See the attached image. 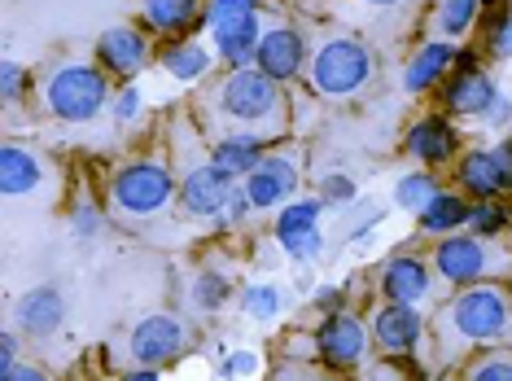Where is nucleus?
<instances>
[{
	"mask_svg": "<svg viewBox=\"0 0 512 381\" xmlns=\"http://www.w3.org/2000/svg\"><path fill=\"white\" fill-rule=\"evenodd\" d=\"M276 84H281V79H272L267 71L237 66V71L219 84V106H224L232 123L254 127V136L272 132V127L281 123V92H276Z\"/></svg>",
	"mask_w": 512,
	"mask_h": 381,
	"instance_id": "f257e3e1",
	"label": "nucleus"
},
{
	"mask_svg": "<svg viewBox=\"0 0 512 381\" xmlns=\"http://www.w3.org/2000/svg\"><path fill=\"white\" fill-rule=\"evenodd\" d=\"M44 97H49V110L57 119L84 123L106 106V79H101V71H92V66H62L49 79Z\"/></svg>",
	"mask_w": 512,
	"mask_h": 381,
	"instance_id": "f03ea898",
	"label": "nucleus"
},
{
	"mask_svg": "<svg viewBox=\"0 0 512 381\" xmlns=\"http://www.w3.org/2000/svg\"><path fill=\"white\" fill-rule=\"evenodd\" d=\"M368 49L355 40H329L324 49L316 53V62H311V79H316L320 92H329V97H351L368 84Z\"/></svg>",
	"mask_w": 512,
	"mask_h": 381,
	"instance_id": "7ed1b4c3",
	"label": "nucleus"
},
{
	"mask_svg": "<svg viewBox=\"0 0 512 381\" xmlns=\"http://www.w3.org/2000/svg\"><path fill=\"white\" fill-rule=\"evenodd\" d=\"M171 202V171L158 163H132L114 180V206L123 215H154Z\"/></svg>",
	"mask_w": 512,
	"mask_h": 381,
	"instance_id": "20e7f679",
	"label": "nucleus"
},
{
	"mask_svg": "<svg viewBox=\"0 0 512 381\" xmlns=\"http://www.w3.org/2000/svg\"><path fill=\"white\" fill-rule=\"evenodd\" d=\"M451 320H456V329L464 338H495V333L508 329V303L499 290H469L451 311Z\"/></svg>",
	"mask_w": 512,
	"mask_h": 381,
	"instance_id": "39448f33",
	"label": "nucleus"
},
{
	"mask_svg": "<svg viewBox=\"0 0 512 381\" xmlns=\"http://www.w3.org/2000/svg\"><path fill=\"white\" fill-rule=\"evenodd\" d=\"M180 346H184V329L171 316H149L132 333V355L141 364H167L171 355H180Z\"/></svg>",
	"mask_w": 512,
	"mask_h": 381,
	"instance_id": "423d86ee",
	"label": "nucleus"
},
{
	"mask_svg": "<svg viewBox=\"0 0 512 381\" xmlns=\"http://www.w3.org/2000/svg\"><path fill=\"white\" fill-rule=\"evenodd\" d=\"M316 219H320V202H294L285 206L281 219H276V241L294 254V259H311L320 250V233H316Z\"/></svg>",
	"mask_w": 512,
	"mask_h": 381,
	"instance_id": "0eeeda50",
	"label": "nucleus"
},
{
	"mask_svg": "<svg viewBox=\"0 0 512 381\" xmlns=\"http://www.w3.org/2000/svg\"><path fill=\"white\" fill-rule=\"evenodd\" d=\"M211 31H215L219 53H224L232 66L254 62V53H259V40H263L259 18H254V14H224V18H211Z\"/></svg>",
	"mask_w": 512,
	"mask_h": 381,
	"instance_id": "6e6552de",
	"label": "nucleus"
},
{
	"mask_svg": "<svg viewBox=\"0 0 512 381\" xmlns=\"http://www.w3.org/2000/svg\"><path fill=\"white\" fill-rule=\"evenodd\" d=\"M372 333H377L381 351L403 355V351H412V346L421 342V316L412 311V303H390V307L377 311V320H372Z\"/></svg>",
	"mask_w": 512,
	"mask_h": 381,
	"instance_id": "1a4fd4ad",
	"label": "nucleus"
},
{
	"mask_svg": "<svg viewBox=\"0 0 512 381\" xmlns=\"http://www.w3.org/2000/svg\"><path fill=\"white\" fill-rule=\"evenodd\" d=\"M302 40H298V31H289V27H276V31H267V36L259 40V53H254V62H259V71H267L272 79H289V75H298L302 71Z\"/></svg>",
	"mask_w": 512,
	"mask_h": 381,
	"instance_id": "9d476101",
	"label": "nucleus"
},
{
	"mask_svg": "<svg viewBox=\"0 0 512 381\" xmlns=\"http://www.w3.org/2000/svg\"><path fill=\"white\" fill-rule=\"evenodd\" d=\"M294 184H298V171L289 158H259V167L250 171L246 193L254 206H276L294 193Z\"/></svg>",
	"mask_w": 512,
	"mask_h": 381,
	"instance_id": "9b49d317",
	"label": "nucleus"
},
{
	"mask_svg": "<svg viewBox=\"0 0 512 381\" xmlns=\"http://www.w3.org/2000/svg\"><path fill=\"white\" fill-rule=\"evenodd\" d=\"M228 180H232V176H228V171H219L215 163L189 171V180H184V206H189L193 215H215V211H224L228 198H232Z\"/></svg>",
	"mask_w": 512,
	"mask_h": 381,
	"instance_id": "f8f14e48",
	"label": "nucleus"
},
{
	"mask_svg": "<svg viewBox=\"0 0 512 381\" xmlns=\"http://www.w3.org/2000/svg\"><path fill=\"white\" fill-rule=\"evenodd\" d=\"M364 342H368L364 329H359V320H351V316H333L329 325L320 329V355L333 368L359 364V355H364Z\"/></svg>",
	"mask_w": 512,
	"mask_h": 381,
	"instance_id": "ddd939ff",
	"label": "nucleus"
},
{
	"mask_svg": "<svg viewBox=\"0 0 512 381\" xmlns=\"http://www.w3.org/2000/svg\"><path fill=\"white\" fill-rule=\"evenodd\" d=\"M438 272L447 276V281H477V276L486 272V250H482V241H473V237H451V241H442L438 246Z\"/></svg>",
	"mask_w": 512,
	"mask_h": 381,
	"instance_id": "4468645a",
	"label": "nucleus"
},
{
	"mask_svg": "<svg viewBox=\"0 0 512 381\" xmlns=\"http://www.w3.org/2000/svg\"><path fill=\"white\" fill-rule=\"evenodd\" d=\"M145 40L136 36L132 27H119V31H106L97 44V57H101V66L114 75H136L145 66Z\"/></svg>",
	"mask_w": 512,
	"mask_h": 381,
	"instance_id": "2eb2a0df",
	"label": "nucleus"
},
{
	"mask_svg": "<svg viewBox=\"0 0 512 381\" xmlns=\"http://www.w3.org/2000/svg\"><path fill=\"white\" fill-rule=\"evenodd\" d=\"M36 184H40L36 154H27V149H18V145L0 149V193H5V198H22V193H31Z\"/></svg>",
	"mask_w": 512,
	"mask_h": 381,
	"instance_id": "dca6fc26",
	"label": "nucleus"
},
{
	"mask_svg": "<svg viewBox=\"0 0 512 381\" xmlns=\"http://www.w3.org/2000/svg\"><path fill=\"white\" fill-rule=\"evenodd\" d=\"M442 101H447L456 114H477V110L486 114V106L495 101V84L482 71H460L447 84V92H442Z\"/></svg>",
	"mask_w": 512,
	"mask_h": 381,
	"instance_id": "f3484780",
	"label": "nucleus"
},
{
	"mask_svg": "<svg viewBox=\"0 0 512 381\" xmlns=\"http://www.w3.org/2000/svg\"><path fill=\"white\" fill-rule=\"evenodd\" d=\"M407 149H412L421 163H447L451 149H456V132H451L447 119H425L412 127V136H407Z\"/></svg>",
	"mask_w": 512,
	"mask_h": 381,
	"instance_id": "a211bd4d",
	"label": "nucleus"
},
{
	"mask_svg": "<svg viewBox=\"0 0 512 381\" xmlns=\"http://www.w3.org/2000/svg\"><path fill=\"white\" fill-rule=\"evenodd\" d=\"M381 285H386L390 303H416V298H425V290H429V272L421 259H394Z\"/></svg>",
	"mask_w": 512,
	"mask_h": 381,
	"instance_id": "6ab92c4d",
	"label": "nucleus"
},
{
	"mask_svg": "<svg viewBox=\"0 0 512 381\" xmlns=\"http://www.w3.org/2000/svg\"><path fill=\"white\" fill-rule=\"evenodd\" d=\"M451 57H456V53H451L447 44H425V49L412 57V66H407L403 88H407V92H421V88H429V84H434V79L451 66Z\"/></svg>",
	"mask_w": 512,
	"mask_h": 381,
	"instance_id": "aec40b11",
	"label": "nucleus"
},
{
	"mask_svg": "<svg viewBox=\"0 0 512 381\" xmlns=\"http://www.w3.org/2000/svg\"><path fill=\"white\" fill-rule=\"evenodd\" d=\"M18 316L31 333H53L57 325H62V298H57L53 290H31L27 298H22Z\"/></svg>",
	"mask_w": 512,
	"mask_h": 381,
	"instance_id": "412c9836",
	"label": "nucleus"
},
{
	"mask_svg": "<svg viewBox=\"0 0 512 381\" xmlns=\"http://www.w3.org/2000/svg\"><path fill=\"white\" fill-rule=\"evenodd\" d=\"M215 167L228 171V176L254 171L259 167V136L246 132V136H232V141H219L215 145Z\"/></svg>",
	"mask_w": 512,
	"mask_h": 381,
	"instance_id": "4be33fe9",
	"label": "nucleus"
},
{
	"mask_svg": "<svg viewBox=\"0 0 512 381\" xmlns=\"http://www.w3.org/2000/svg\"><path fill=\"white\" fill-rule=\"evenodd\" d=\"M460 180H464V189L469 193H477V198H495V193L504 189L499 167H495V154H469L460 163Z\"/></svg>",
	"mask_w": 512,
	"mask_h": 381,
	"instance_id": "5701e85b",
	"label": "nucleus"
},
{
	"mask_svg": "<svg viewBox=\"0 0 512 381\" xmlns=\"http://www.w3.org/2000/svg\"><path fill=\"white\" fill-rule=\"evenodd\" d=\"M469 215H473V211H469V206H464L460 198H451V193H438V198L421 211V224L429 228V233H451V228L464 224Z\"/></svg>",
	"mask_w": 512,
	"mask_h": 381,
	"instance_id": "b1692460",
	"label": "nucleus"
},
{
	"mask_svg": "<svg viewBox=\"0 0 512 381\" xmlns=\"http://www.w3.org/2000/svg\"><path fill=\"white\" fill-rule=\"evenodd\" d=\"M141 9H145V22H149V27H158V31H180L184 22L193 18L197 0H141Z\"/></svg>",
	"mask_w": 512,
	"mask_h": 381,
	"instance_id": "393cba45",
	"label": "nucleus"
},
{
	"mask_svg": "<svg viewBox=\"0 0 512 381\" xmlns=\"http://www.w3.org/2000/svg\"><path fill=\"white\" fill-rule=\"evenodd\" d=\"M162 62H167V71L176 79H197V75H206L211 57H206L202 44H171V49L162 53Z\"/></svg>",
	"mask_w": 512,
	"mask_h": 381,
	"instance_id": "a878e982",
	"label": "nucleus"
},
{
	"mask_svg": "<svg viewBox=\"0 0 512 381\" xmlns=\"http://www.w3.org/2000/svg\"><path fill=\"white\" fill-rule=\"evenodd\" d=\"M434 198H438V189H434V180L429 176H403L399 189H394V202H399L403 211H416V215H421Z\"/></svg>",
	"mask_w": 512,
	"mask_h": 381,
	"instance_id": "bb28decb",
	"label": "nucleus"
},
{
	"mask_svg": "<svg viewBox=\"0 0 512 381\" xmlns=\"http://www.w3.org/2000/svg\"><path fill=\"white\" fill-rule=\"evenodd\" d=\"M477 18V0H442L438 9V31L442 36H464Z\"/></svg>",
	"mask_w": 512,
	"mask_h": 381,
	"instance_id": "cd10ccee",
	"label": "nucleus"
},
{
	"mask_svg": "<svg viewBox=\"0 0 512 381\" xmlns=\"http://www.w3.org/2000/svg\"><path fill=\"white\" fill-rule=\"evenodd\" d=\"M241 307H246L254 320H272L276 311L285 307V294L276 290V285H250L246 298H241Z\"/></svg>",
	"mask_w": 512,
	"mask_h": 381,
	"instance_id": "c85d7f7f",
	"label": "nucleus"
},
{
	"mask_svg": "<svg viewBox=\"0 0 512 381\" xmlns=\"http://www.w3.org/2000/svg\"><path fill=\"white\" fill-rule=\"evenodd\" d=\"M193 298H197V307H219V298H224V281H219L215 272L197 276V285H193Z\"/></svg>",
	"mask_w": 512,
	"mask_h": 381,
	"instance_id": "c756f323",
	"label": "nucleus"
},
{
	"mask_svg": "<svg viewBox=\"0 0 512 381\" xmlns=\"http://www.w3.org/2000/svg\"><path fill=\"white\" fill-rule=\"evenodd\" d=\"M473 219V228H477V233H486V237H491V233H499V228H504L508 224V211H499V206H477V211L469 215Z\"/></svg>",
	"mask_w": 512,
	"mask_h": 381,
	"instance_id": "7c9ffc66",
	"label": "nucleus"
},
{
	"mask_svg": "<svg viewBox=\"0 0 512 381\" xmlns=\"http://www.w3.org/2000/svg\"><path fill=\"white\" fill-rule=\"evenodd\" d=\"M495 36H491V49H495V57H508L512 53V18L508 14H495Z\"/></svg>",
	"mask_w": 512,
	"mask_h": 381,
	"instance_id": "2f4dec72",
	"label": "nucleus"
},
{
	"mask_svg": "<svg viewBox=\"0 0 512 381\" xmlns=\"http://www.w3.org/2000/svg\"><path fill=\"white\" fill-rule=\"evenodd\" d=\"M473 381H512V360H486V364H477Z\"/></svg>",
	"mask_w": 512,
	"mask_h": 381,
	"instance_id": "473e14b6",
	"label": "nucleus"
},
{
	"mask_svg": "<svg viewBox=\"0 0 512 381\" xmlns=\"http://www.w3.org/2000/svg\"><path fill=\"white\" fill-rule=\"evenodd\" d=\"M259 0H211V18H224V14H254Z\"/></svg>",
	"mask_w": 512,
	"mask_h": 381,
	"instance_id": "72a5a7b5",
	"label": "nucleus"
},
{
	"mask_svg": "<svg viewBox=\"0 0 512 381\" xmlns=\"http://www.w3.org/2000/svg\"><path fill=\"white\" fill-rule=\"evenodd\" d=\"M0 84H5V101H18V92H22V71H18L14 62L0 66Z\"/></svg>",
	"mask_w": 512,
	"mask_h": 381,
	"instance_id": "f704fd0d",
	"label": "nucleus"
},
{
	"mask_svg": "<svg viewBox=\"0 0 512 381\" xmlns=\"http://www.w3.org/2000/svg\"><path fill=\"white\" fill-rule=\"evenodd\" d=\"M491 154H495V167H499V180H504V189H512V141L491 149Z\"/></svg>",
	"mask_w": 512,
	"mask_h": 381,
	"instance_id": "c9c22d12",
	"label": "nucleus"
},
{
	"mask_svg": "<svg viewBox=\"0 0 512 381\" xmlns=\"http://www.w3.org/2000/svg\"><path fill=\"white\" fill-rule=\"evenodd\" d=\"M114 114H119V123L136 119V114H141V92H136V88H127L123 97H119V110H114Z\"/></svg>",
	"mask_w": 512,
	"mask_h": 381,
	"instance_id": "e433bc0d",
	"label": "nucleus"
},
{
	"mask_svg": "<svg viewBox=\"0 0 512 381\" xmlns=\"http://www.w3.org/2000/svg\"><path fill=\"white\" fill-rule=\"evenodd\" d=\"M324 198H329V202H351L355 198V184L351 180H329V184H324Z\"/></svg>",
	"mask_w": 512,
	"mask_h": 381,
	"instance_id": "4c0bfd02",
	"label": "nucleus"
},
{
	"mask_svg": "<svg viewBox=\"0 0 512 381\" xmlns=\"http://www.w3.org/2000/svg\"><path fill=\"white\" fill-rule=\"evenodd\" d=\"M254 364H259V360H254L250 351H246V355H232V360H228V377H250Z\"/></svg>",
	"mask_w": 512,
	"mask_h": 381,
	"instance_id": "58836bf2",
	"label": "nucleus"
},
{
	"mask_svg": "<svg viewBox=\"0 0 512 381\" xmlns=\"http://www.w3.org/2000/svg\"><path fill=\"white\" fill-rule=\"evenodd\" d=\"M250 206H254V202H250V193H232V198H228V215H232V219H241V215L250 211Z\"/></svg>",
	"mask_w": 512,
	"mask_h": 381,
	"instance_id": "ea45409f",
	"label": "nucleus"
},
{
	"mask_svg": "<svg viewBox=\"0 0 512 381\" xmlns=\"http://www.w3.org/2000/svg\"><path fill=\"white\" fill-rule=\"evenodd\" d=\"M486 119H491V123H504V119H508V106H504V101L495 97L491 106H486Z\"/></svg>",
	"mask_w": 512,
	"mask_h": 381,
	"instance_id": "a19ab883",
	"label": "nucleus"
},
{
	"mask_svg": "<svg viewBox=\"0 0 512 381\" xmlns=\"http://www.w3.org/2000/svg\"><path fill=\"white\" fill-rule=\"evenodd\" d=\"M368 5H399V0H368Z\"/></svg>",
	"mask_w": 512,
	"mask_h": 381,
	"instance_id": "79ce46f5",
	"label": "nucleus"
}]
</instances>
